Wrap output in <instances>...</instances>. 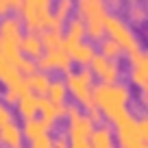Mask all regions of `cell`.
Returning a JSON list of instances; mask_svg holds the SVG:
<instances>
[{
	"instance_id": "ba28073f",
	"label": "cell",
	"mask_w": 148,
	"mask_h": 148,
	"mask_svg": "<svg viewBox=\"0 0 148 148\" xmlns=\"http://www.w3.org/2000/svg\"><path fill=\"white\" fill-rule=\"evenodd\" d=\"M116 135L122 148H146L144 146L142 133H139V122L133 113H129L126 118H122L116 124Z\"/></svg>"
},
{
	"instance_id": "d6986e66",
	"label": "cell",
	"mask_w": 148,
	"mask_h": 148,
	"mask_svg": "<svg viewBox=\"0 0 148 148\" xmlns=\"http://www.w3.org/2000/svg\"><path fill=\"white\" fill-rule=\"evenodd\" d=\"M89 148H113V131L109 124H98L89 137Z\"/></svg>"
},
{
	"instance_id": "5b68a950",
	"label": "cell",
	"mask_w": 148,
	"mask_h": 148,
	"mask_svg": "<svg viewBox=\"0 0 148 148\" xmlns=\"http://www.w3.org/2000/svg\"><path fill=\"white\" fill-rule=\"evenodd\" d=\"M79 18L85 22V31L92 39H102L107 20V0H79Z\"/></svg>"
},
{
	"instance_id": "2e32d148",
	"label": "cell",
	"mask_w": 148,
	"mask_h": 148,
	"mask_svg": "<svg viewBox=\"0 0 148 148\" xmlns=\"http://www.w3.org/2000/svg\"><path fill=\"white\" fill-rule=\"evenodd\" d=\"M20 50L22 55L31 57V59H39L44 55V42H42V35H37V33H24L22 37V44H20Z\"/></svg>"
},
{
	"instance_id": "ac0fdd59",
	"label": "cell",
	"mask_w": 148,
	"mask_h": 148,
	"mask_svg": "<svg viewBox=\"0 0 148 148\" xmlns=\"http://www.w3.org/2000/svg\"><path fill=\"white\" fill-rule=\"evenodd\" d=\"M70 57H72V61H76V63L85 65V63H92V59L96 57V48H94L92 42H79L74 44V46L68 48Z\"/></svg>"
},
{
	"instance_id": "f546056e",
	"label": "cell",
	"mask_w": 148,
	"mask_h": 148,
	"mask_svg": "<svg viewBox=\"0 0 148 148\" xmlns=\"http://www.w3.org/2000/svg\"><path fill=\"white\" fill-rule=\"evenodd\" d=\"M9 9H11V0H0V18L9 15Z\"/></svg>"
},
{
	"instance_id": "cb8c5ba5",
	"label": "cell",
	"mask_w": 148,
	"mask_h": 148,
	"mask_svg": "<svg viewBox=\"0 0 148 148\" xmlns=\"http://www.w3.org/2000/svg\"><path fill=\"white\" fill-rule=\"evenodd\" d=\"M46 96L50 98V100H55V102H65V96H68V83L61 81V79H55L50 83V89H48Z\"/></svg>"
},
{
	"instance_id": "83f0119b",
	"label": "cell",
	"mask_w": 148,
	"mask_h": 148,
	"mask_svg": "<svg viewBox=\"0 0 148 148\" xmlns=\"http://www.w3.org/2000/svg\"><path fill=\"white\" fill-rule=\"evenodd\" d=\"M11 120H13V113H11L9 105H7L5 100H0V126L7 124V122H11Z\"/></svg>"
},
{
	"instance_id": "30bf717a",
	"label": "cell",
	"mask_w": 148,
	"mask_h": 148,
	"mask_svg": "<svg viewBox=\"0 0 148 148\" xmlns=\"http://www.w3.org/2000/svg\"><path fill=\"white\" fill-rule=\"evenodd\" d=\"M37 63H39V68L44 70V72H48V70H63V72H70V68H72V57H70L68 48H57V50H44V55L37 59Z\"/></svg>"
},
{
	"instance_id": "8fae6325",
	"label": "cell",
	"mask_w": 148,
	"mask_h": 148,
	"mask_svg": "<svg viewBox=\"0 0 148 148\" xmlns=\"http://www.w3.org/2000/svg\"><path fill=\"white\" fill-rule=\"evenodd\" d=\"M129 74L135 85H139L142 89L148 87V48H142L139 52L131 55Z\"/></svg>"
},
{
	"instance_id": "44dd1931",
	"label": "cell",
	"mask_w": 148,
	"mask_h": 148,
	"mask_svg": "<svg viewBox=\"0 0 148 148\" xmlns=\"http://www.w3.org/2000/svg\"><path fill=\"white\" fill-rule=\"evenodd\" d=\"M15 105H18V111H20V116H22L24 120L35 118V113L39 111V96L33 94V92H28L26 96H22Z\"/></svg>"
},
{
	"instance_id": "603a6c76",
	"label": "cell",
	"mask_w": 148,
	"mask_h": 148,
	"mask_svg": "<svg viewBox=\"0 0 148 148\" xmlns=\"http://www.w3.org/2000/svg\"><path fill=\"white\" fill-rule=\"evenodd\" d=\"M100 52L105 57H109V59H113V61H118L122 57V48H120V44L118 42H113V39H111V37H102L100 39Z\"/></svg>"
},
{
	"instance_id": "4fadbf2b",
	"label": "cell",
	"mask_w": 148,
	"mask_h": 148,
	"mask_svg": "<svg viewBox=\"0 0 148 148\" xmlns=\"http://www.w3.org/2000/svg\"><path fill=\"white\" fill-rule=\"evenodd\" d=\"M22 79L24 76H22V70L18 68V63L11 57H7L5 52H0V81L9 87V85H15Z\"/></svg>"
},
{
	"instance_id": "3957f363",
	"label": "cell",
	"mask_w": 148,
	"mask_h": 148,
	"mask_svg": "<svg viewBox=\"0 0 148 148\" xmlns=\"http://www.w3.org/2000/svg\"><path fill=\"white\" fill-rule=\"evenodd\" d=\"M65 83H68V92H72V96L85 107V111L96 107V102H94V87L96 85H94L92 68H85L83 65L79 70H70Z\"/></svg>"
},
{
	"instance_id": "8992f818",
	"label": "cell",
	"mask_w": 148,
	"mask_h": 148,
	"mask_svg": "<svg viewBox=\"0 0 148 148\" xmlns=\"http://www.w3.org/2000/svg\"><path fill=\"white\" fill-rule=\"evenodd\" d=\"M52 0H24L20 7V18L28 26L31 33L37 31H48L52 24V11H50Z\"/></svg>"
},
{
	"instance_id": "ffe728a7",
	"label": "cell",
	"mask_w": 148,
	"mask_h": 148,
	"mask_svg": "<svg viewBox=\"0 0 148 148\" xmlns=\"http://www.w3.org/2000/svg\"><path fill=\"white\" fill-rule=\"evenodd\" d=\"M26 81H28V87H31L33 94H48L50 83H52V79L48 76V72H44V70H35L33 74L26 76Z\"/></svg>"
},
{
	"instance_id": "277c9868",
	"label": "cell",
	"mask_w": 148,
	"mask_h": 148,
	"mask_svg": "<svg viewBox=\"0 0 148 148\" xmlns=\"http://www.w3.org/2000/svg\"><path fill=\"white\" fill-rule=\"evenodd\" d=\"M105 33H109V37L113 42L120 44V48L129 55H135V52L142 50L139 46V37L137 33L131 28V24L126 20H122L118 13H107L105 20Z\"/></svg>"
},
{
	"instance_id": "d6a6232c",
	"label": "cell",
	"mask_w": 148,
	"mask_h": 148,
	"mask_svg": "<svg viewBox=\"0 0 148 148\" xmlns=\"http://www.w3.org/2000/svg\"><path fill=\"white\" fill-rule=\"evenodd\" d=\"M109 2H111V5H120L122 0H109Z\"/></svg>"
},
{
	"instance_id": "4316f807",
	"label": "cell",
	"mask_w": 148,
	"mask_h": 148,
	"mask_svg": "<svg viewBox=\"0 0 148 148\" xmlns=\"http://www.w3.org/2000/svg\"><path fill=\"white\" fill-rule=\"evenodd\" d=\"M139 122V133H142V139H144V146L148 148V113H144V116L137 118Z\"/></svg>"
},
{
	"instance_id": "9a60e30c",
	"label": "cell",
	"mask_w": 148,
	"mask_h": 148,
	"mask_svg": "<svg viewBox=\"0 0 148 148\" xmlns=\"http://www.w3.org/2000/svg\"><path fill=\"white\" fill-rule=\"evenodd\" d=\"M85 35H87V31H85V22L81 18L68 20L65 35H63V46L70 48V46H74V44H79V42H85Z\"/></svg>"
},
{
	"instance_id": "e0dca14e",
	"label": "cell",
	"mask_w": 148,
	"mask_h": 148,
	"mask_svg": "<svg viewBox=\"0 0 148 148\" xmlns=\"http://www.w3.org/2000/svg\"><path fill=\"white\" fill-rule=\"evenodd\" d=\"M22 137H24L22 126H18L13 120L0 126V144H7L11 148H20L22 146Z\"/></svg>"
},
{
	"instance_id": "d4e9b609",
	"label": "cell",
	"mask_w": 148,
	"mask_h": 148,
	"mask_svg": "<svg viewBox=\"0 0 148 148\" xmlns=\"http://www.w3.org/2000/svg\"><path fill=\"white\" fill-rule=\"evenodd\" d=\"M74 9V0H55V9H52V15H55L59 22H65L68 15L72 13Z\"/></svg>"
},
{
	"instance_id": "d590c367",
	"label": "cell",
	"mask_w": 148,
	"mask_h": 148,
	"mask_svg": "<svg viewBox=\"0 0 148 148\" xmlns=\"http://www.w3.org/2000/svg\"><path fill=\"white\" fill-rule=\"evenodd\" d=\"M146 35H148V31H146Z\"/></svg>"
},
{
	"instance_id": "5bb4252c",
	"label": "cell",
	"mask_w": 148,
	"mask_h": 148,
	"mask_svg": "<svg viewBox=\"0 0 148 148\" xmlns=\"http://www.w3.org/2000/svg\"><path fill=\"white\" fill-rule=\"evenodd\" d=\"M22 131H24V137H28L33 144H37V142H42V139L50 137V133H48L50 126H48L42 118H28V120H24Z\"/></svg>"
},
{
	"instance_id": "836d02e7",
	"label": "cell",
	"mask_w": 148,
	"mask_h": 148,
	"mask_svg": "<svg viewBox=\"0 0 148 148\" xmlns=\"http://www.w3.org/2000/svg\"><path fill=\"white\" fill-rule=\"evenodd\" d=\"M146 11H148V0H146Z\"/></svg>"
},
{
	"instance_id": "6da1fadb",
	"label": "cell",
	"mask_w": 148,
	"mask_h": 148,
	"mask_svg": "<svg viewBox=\"0 0 148 148\" xmlns=\"http://www.w3.org/2000/svg\"><path fill=\"white\" fill-rule=\"evenodd\" d=\"M133 98V92L126 83L118 81V83H98L94 87V102L102 111V116L111 120L113 124L126 118L131 113L129 102Z\"/></svg>"
},
{
	"instance_id": "7a4b0ae2",
	"label": "cell",
	"mask_w": 148,
	"mask_h": 148,
	"mask_svg": "<svg viewBox=\"0 0 148 148\" xmlns=\"http://www.w3.org/2000/svg\"><path fill=\"white\" fill-rule=\"evenodd\" d=\"M22 37H24L22 18H18V15H5V18H0V52H5L7 57H11L18 63V68L24 61V55L20 50Z\"/></svg>"
},
{
	"instance_id": "52a82bcc",
	"label": "cell",
	"mask_w": 148,
	"mask_h": 148,
	"mask_svg": "<svg viewBox=\"0 0 148 148\" xmlns=\"http://www.w3.org/2000/svg\"><path fill=\"white\" fill-rule=\"evenodd\" d=\"M65 116H68V137L72 139V142H87V139L92 137L96 126H94L92 118H89L81 107L68 105Z\"/></svg>"
},
{
	"instance_id": "7402d4cb",
	"label": "cell",
	"mask_w": 148,
	"mask_h": 148,
	"mask_svg": "<svg viewBox=\"0 0 148 148\" xmlns=\"http://www.w3.org/2000/svg\"><path fill=\"white\" fill-rule=\"evenodd\" d=\"M44 50H57L63 48V31H44L42 33Z\"/></svg>"
},
{
	"instance_id": "1f68e13d",
	"label": "cell",
	"mask_w": 148,
	"mask_h": 148,
	"mask_svg": "<svg viewBox=\"0 0 148 148\" xmlns=\"http://www.w3.org/2000/svg\"><path fill=\"white\" fill-rule=\"evenodd\" d=\"M70 148H89V139L87 142H70Z\"/></svg>"
},
{
	"instance_id": "484cf974",
	"label": "cell",
	"mask_w": 148,
	"mask_h": 148,
	"mask_svg": "<svg viewBox=\"0 0 148 148\" xmlns=\"http://www.w3.org/2000/svg\"><path fill=\"white\" fill-rule=\"evenodd\" d=\"M146 15H148V11H146V7L144 5H131V9H129V20L131 22H144V20H146Z\"/></svg>"
},
{
	"instance_id": "e575fe53",
	"label": "cell",
	"mask_w": 148,
	"mask_h": 148,
	"mask_svg": "<svg viewBox=\"0 0 148 148\" xmlns=\"http://www.w3.org/2000/svg\"><path fill=\"white\" fill-rule=\"evenodd\" d=\"M0 148H5V146H2V144H0Z\"/></svg>"
},
{
	"instance_id": "4dcf8cb0",
	"label": "cell",
	"mask_w": 148,
	"mask_h": 148,
	"mask_svg": "<svg viewBox=\"0 0 148 148\" xmlns=\"http://www.w3.org/2000/svg\"><path fill=\"white\" fill-rule=\"evenodd\" d=\"M139 102H142L144 111L148 113V87H146V89H142V94H139Z\"/></svg>"
},
{
	"instance_id": "9c48e42d",
	"label": "cell",
	"mask_w": 148,
	"mask_h": 148,
	"mask_svg": "<svg viewBox=\"0 0 148 148\" xmlns=\"http://www.w3.org/2000/svg\"><path fill=\"white\" fill-rule=\"evenodd\" d=\"M92 72L94 76L100 79V83H118L120 81V63L109 57H105L102 52H96V57L92 59Z\"/></svg>"
},
{
	"instance_id": "7c38bea8",
	"label": "cell",
	"mask_w": 148,
	"mask_h": 148,
	"mask_svg": "<svg viewBox=\"0 0 148 148\" xmlns=\"http://www.w3.org/2000/svg\"><path fill=\"white\" fill-rule=\"evenodd\" d=\"M65 109H68V105H65V102H55V100H50L48 96H39V111H42V120L46 122L48 126L55 124L57 118L65 116Z\"/></svg>"
},
{
	"instance_id": "f1b7e54d",
	"label": "cell",
	"mask_w": 148,
	"mask_h": 148,
	"mask_svg": "<svg viewBox=\"0 0 148 148\" xmlns=\"http://www.w3.org/2000/svg\"><path fill=\"white\" fill-rule=\"evenodd\" d=\"M52 148H70V146H68V131L57 135L55 142H52Z\"/></svg>"
}]
</instances>
